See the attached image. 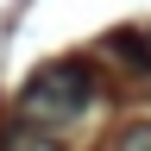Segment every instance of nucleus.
<instances>
[{"mask_svg": "<svg viewBox=\"0 0 151 151\" xmlns=\"http://www.w3.org/2000/svg\"><path fill=\"white\" fill-rule=\"evenodd\" d=\"M113 151H151V120H139V126H126L120 139H113Z\"/></svg>", "mask_w": 151, "mask_h": 151, "instance_id": "4", "label": "nucleus"}, {"mask_svg": "<svg viewBox=\"0 0 151 151\" xmlns=\"http://www.w3.org/2000/svg\"><path fill=\"white\" fill-rule=\"evenodd\" d=\"M113 50H120V57H126L132 69H151V50H145L139 38H132V32H120V38H113Z\"/></svg>", "mask_w": 151, "mask_h": 151, "instance_id": "3", "label": "nucleus"}, {"mask_svg": "<svg viewBox=\"0 0 151 151\" xmlns=\"http://www.w3.org/2000/svg\"><path fill=\"white\" fill-rule=\"evenodd\" d=\"M101 94V76H94L82 57H63V63H44L19 88V126H38V132H63L76 126L82 113L94 107Z\"/></svg>", "mask_w": 151, "mask_h": 151, "instance_id": "1", "label": "nucleus"}, {"mask_svg": "<svg viewBox=\"0 0 151 151\" xmlns=\"http://www.w3.org/2000/svg\"><path fill=\"white\" fill-rule=\"evenodd\" d=\"M0 151H63V139L57 132H38V126H13L0 139Z\"/></svg>", "mask_w": 151, "mask_h": 151, "instance_id": "2", "label": "nucleus"}]
</instances>
